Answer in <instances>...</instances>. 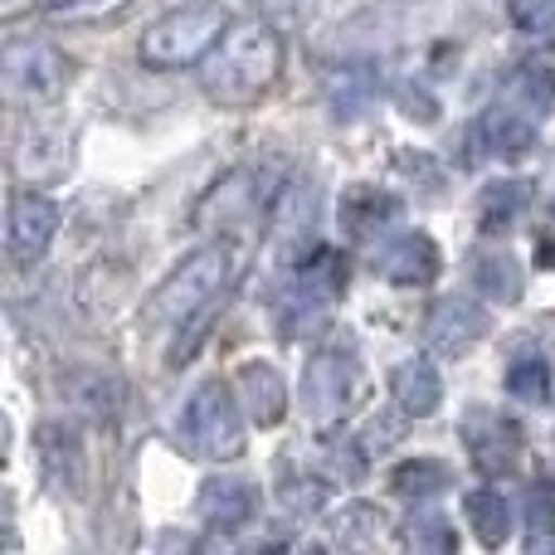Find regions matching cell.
<instances>
[{"mask_svg": "<svg viewBox=\"0 0 555 555\" xmlns=\"http://www.w3.org/2000/svg\"><path fill=\"white\" fill-rule=\"evenodd\" d=\"M463 443H468V459L482 478H507L521 463V424L507 420L498 410H468L463 414Z\"/></svg>", "mask_w": 555, "mask_h": 555, "instance_id": "5b68a950", "label": "cell"}, {"mask_svg": "<svg viewBox=\"0 0 555 555\" xmlns=\"http://www.w3.org/2000/svg\"><path fill=\"white\" fill-rule=\"evenodd\" d=\"M463 512H468V527L482 546H502L512 537V502L498 488H473Z\"/></svg>", "mask_w": 555, "mask_h": 555, "instance_id": "e0dca14e", "label": "cell"}, {"mask_svg": "<svg viewBox=\"0 0 555 555\" xmlns=\"http://www.w3.org/2000/svg\"><path fill=\"white\" fill-rule=\"evenodd\" d=\"M39 453H44V468H49V482H54V488H68V482L78 478V449L68 443V434L44 429Z\"/></svg>", "mask_w": 555, "mask_h": 555, "instance_id": "d4e9b609", "label": "cell"}, {"mask_svg": "<svg viewBox=\"0 0 555 555\" xmlns=\"http://www.w3.org/2000/svg\"><path fill=\"white\" fill-rule=\"evenodd\" d=\"M375 269H380V278L385 283H395V287H424V283L439 278L443 254H439V244H434L429 234L410 230V234H400V240L385 244V254L375 259Z\"/></svg>", "mask_w": 555, "mask_h": 555, "instance_id": "30bf717a", "label": "cell"}, {"mask_svg": "<svg viewBox=\"0 0 555 555\" xmlns=\"http://www.w3.org/2000/svg\"><path fill=\"white\" fill-rule=\"evenodd\" d=\"M326 98H332L336 117H361L365 107L380 98V74H375L371 64H351V68H341V74H332Z\"/></svg>", "mask_w": 555, "mask_h": 555, "instance_id": "ac0fdd59", "label": "cell"}, {"mask_svg": "<svg viewBox=\"0 0 555 555\" xmlns=\"http://www.w3.org/2000/svg\"><path fill=\"white\" fill-rule=\"evenodd\" d=\"M283 74V39L269 25H234L220 49L205 59V93L224 107H244L263 98Z\"/></svg>", "mask_w": 555, "mask_h": 555, "instance_id": "6da1fadb", "label": "cell"}, {"mask_svg": "<svg viewBox=\"0 0 555 555\" xmlns=\"http://www.w3.org/2000/svg\"><path fill=\"white\" fill-rule=\"evenodd\" d=\"M527 527H531V546L541 541V531L551 537L555 527V478H541L527 488Z\"/></svg>", "mask_w": 555, "mask_h": 555, "instance_id": "f1b7e54d", "label": "cell"}, {"mask_svg": "<svg viewBox=\"0 0 555 555\" xmlns=\"http://www.w3.org/2000/svg\"><path fill=\"white\" fill-rule=\"evenodd\" d=\"M230 283V249L210 244V249H195L191 259H181L171 269L156 297L146 302V322L152 326H185L191 317H201L205 307L220 297V287Z\"/></svg>", "mask_w": 555, "mask_h": 555, "instance_id": "7a4b0ae2", "label": "cell"}, {"mask_svg": "<svg viewBox=\"0 0 555 555\" xmlns=\"http://www.w3.org/2000/svg\"><path fill=\"white\" fill-rule=\"evenodd\" d=\"M551 385H555V375H551V365L541 361V356H531V361H517V365L507 371V390H512V400L546 404V400H551Z\"/></svg>", "mask_w": 555, "mask_h": 555, "instance_id": "cb8c5ba5", "label": "cell"}, {"mask_svg": "<svg viewBox=\"0 0 555 555\" xmlns=\"http://www.w3.org/2000/svg\"><path fill=\"white\" fill-rule=\"evenodd\" d=\"M400 210L404 205L390 191H380V185H351L341 195V230L351 244H371L400 220Z\"/></svg>", "mask_w": 555, "mask_h": 555, "instance_id": "7c38bea8", "label": "cell"}, {"mask_svg": "<svg viewBox=\"0 0 555 555\" xmlns=\"http://www.w3.org/2000/svg\"><path fill=\"white\" fill-rule=\"evenodd\" d=\"M234 385H240V400H244V410H249L254 424H263V429L283 424V414H287V385H283V375H278V365L249 361Z\"/></svg>", "mask_w": 555, "mask_h": 555, "instance_id": "9a60e30c", "label": "cell"}, {"mask_svg": "<svg viewBox=\"0 0 555 555\" xmlns=\"http://www.w3.org/2000/svg\"><path fill=\"white\" fill-rule=\"evenodd\" d=\"M507 88H512V93H507L512 103L527 107L531 117H541V113H551V107H555V74L546 64H521L517 74H512Z\"/></svg>", "mask_w": 555, "mask_h": 555, "instance_id": "603a6c76", "label": "cell"}, {"mask_svg": "<svg viewBox=\"0 0 555 555\" xmlns=\"http://www.w3.org/2000/svg\"><path fill=\"white\" fill-rule=\"evenodd\" d=\"M5 230H10V259L35 263L59 234V205L49 201V195L20 191L15 201H10V224Z\"/></svg>", "mask_w": 555, "mask_h": 555, "instance_id": "9c48e42d", "label": "cell"}, {"mask_svg": "<svg viewBox=\"0 0 555 555\" xmlns=\"http://www.w3.org/2000/svg\"><path fill=\"white\" fill-rule=\"evenodd\" d=\"M478 137L482 146H488L492 156H521L537 146V127H531V113L527 107H517L507 98V103L488 107V113L478 117Z\"/></svg>", "mask_w": 555, "mask_h": 555, "instance_id": "2e32d148", "label": "cell"}, {"mask_svg": "<svg viewBox=\"0 0 555 555\" xmlns=\"http://www.w3.org/2000/svg\"><path fill=\"white\" fill-rule=\"evenodd\" d=\"M512 25L531 39H546L555 44V0H507Z\"/></svg>", "mask_w": 555, "mask_h": 555, "instance_id": "484cf974", "label": "cell"}, {"mask_svg": "<svg viewBox=\"0 0 555 555\" xmlns=\"http://www.w3.org/2000/svg\"><path fill=\"white\" fill-rule=\"evenodd\" d=\"M230 35V10L215 0H195V5L171 10L142 35V64L152 68H185L205 59L220 39Z\"/></svg>", "mask_w": 555, "mask_h": 555, "instance_id": "3957f363", "label": "cell"}, {"mask_svg": "<svg viewBox=\"0 0 555 555\" xmlns=\"http://www.w3.org/2000/svg\"><path fill=\"white\" fill-rule=\"evenodd\" d=\"M385 537V517L371 502H351L346 512L332 517V541L336 546H375Z\"/></svg>", "mask_w": 555, "mask_h": 555, "instance_id": "7402d4cb", "label": "cell"}, {"mask_svg": "<svg viewBox=\"0 0 555 555\" xmlns=\"http://www.w3.org/2000/svg\"><path fill=\"white\" fill-rule=\"evenodd\" d=\"M400 162H404L400 171H404V176H414V181H420L424 191H434V195L443 191V176L434 171V156H420V152H400Z\"/></svg>", "mask_w": 555, "mask_h": 555, "instance_id": "f546056e", "label": "cell"}, {"mask_svg": "<svg viewBox=\"0 0 555 555\" xmlns=\"http://www.w3.org/2000/svg\"><path fill=\"white\" fill-rule=\"evenodd\" d=\"M332 468L341 473L346 482H361V473H365V453L356 449V443H332Z\"/></svg>", "mask_w": 555, "mask_h": 555, "instance_id": "4dcf8cb0", "label": "cell"}, {"mask_svg": "<svg viewBox=\"0 0 555 555\" xmlns=\"http://www.w3.org/2000/svg\"><path fill=\"white\" fill-rule=\"evenodd\" d=\"M278 502H283V512L293 521H307L312 512L326 507V488L322 482H312V478H287L283 488H278Z\"/></svg>", "mask_w": 555, "mask_h": 555, "instance_id": "4316f807", "label": "cell"}, {"mask_svg": "<svg viewBox=\"0 0 555 555\" xmlns=\"http://www.w3.org/2000/svg\"><path fill=\"white\" fill-rule=\"evenodd\" d=\"M356 380H361L356 351L332 346V351L312 356V361H307V375H302L307 414H312V420H322V424L336 420V414H346V404H351V395H356Z\"/></svg>", "mask_w": 555, "mask_h": 555, "instance_id": "52a82bcc", "label": "cell"}, {"mask_svg": "<svg viewBox=\"0 0 555 555\" xmlns=\"http://www.w3.org/2000/svg\"><path fill=\"white\" fill-rule=\"evenodd\" d=\"M263 201H269V176L263 171H230L205 191L201 210H195V224H201V230H215L220 220H240L244 210H254V205H263Z\"/></svg>", "mask_w": 555, "mask_h": 555, "instance_id": "8fae6325", "label": "cell"}, {"mask_svg": "<svg viewBox=\"0 0 555 555\" xmlns=\"http://www.w3.org/2000/svg\"><path fill=\"white\" fill-rule=\"evenodd\" d=\"M537 259H541V263H546V269H555V240H541Z\"/></svg>", "mask_w": 555, "mask_h": 555, "instance_id": "d6a6232c", "label": "cell"}, {"mask_svg": "<svg viewBox=\"0 0 555 555\" xmlns=\"http://www.w3.org/2000/svg\"><path fill=\"white\" fill-rule=\"evenodd\" d=\"M449 482H453V473H449V463H439V459H410L390 473V488L400 492V498H439Z\"/></svg>", "mask_w": 555, "mask_h": 555, "instance_id": "44dd1931", "label": "cell"}, {"mask_svg": "<svg viewBox=\"0 0 555 555\" xmlns=\"http://www.w3.org/2000/svg\"><path fill=\"white\" fill-rule=\"evenodd\" d=\"M488 312L473 297H439L424 312V341L434 356H463L468 346H478L488 336Z\"/></svg>", "mask_w": 555, "mask_h": 555, "instance_id": "ba28073f", "label": "cell"}, {"mask_svg": "<svg viewBox=\"0 0 555 555\" xmlns=\"http://www.w3.org/2000/svg\"><path fill=\"white\" fill-rule=\"evenodd\" d=\"M195 512H201V521L210 531H240L259 512V492L244 478H210L201 488V498H195Z\"/></svg>", "mask_w": 555, "mask_h": 555, "instance_id": "4fadbf2b", "label": "cell"}, {"mask_svg": "<svg viewBox=\"0 0 555 555\" xmlns=\"http://www.w3.org/2000/svg\"><path fill=\"white\" fill-rule=\"evenodd\" d=\"M527 201H531V185L527 181H492V185H482V195H478V224L488 234H502L507 224L521 220Z\"/></svg>", "mask_w": 555, "mask_h": 555, "instance_id": "d6986e66", "label": "cell"}, {"mask_svg": "<svg viewBox=\"0 0 555 555\" xmlns=\"http://www.w3.org/2000/svg\"><path fill=\"white\" fill-rule=\"evenodd\" d=\"M390 395H395V410L410 414V420H424L443 404V375L434 361L414 356V361H400L390 371Z\"/></svg>", "mask_w": 555, "mask_h": 555, "instance_id": "5bb4252c", "label": "cell"}, {"mask_svg": "<svg viewBox=\"0 0 555 555\" xmlns=\"http://www.w3.org/2000/svg\"><path fill=\"white\" fill-rule=\"evenodd\" d=\"M404 546L410 551H453L459 541H453V531L443 527V517H410L404 521Z\"/></svg>", "mask_w": 555, "mask_h": 555, "instance_id": "83f0119b", "label": "cell"}, {"mask_svg": "<svg viewBox=\"0 0 555 555\" xmlns=\"http://www.w3.org/2000/svg\"><path fill=\"white\" fill-rule=\"evenodd\" d=\"M234 390L224 380H205L185 404V434H191L195 453L210 463H230L244 453V420Z\"/></svg>", "mask_w": 555, "mask_h": 555, "instance_id": "277c9868", "label": "cell"}, {"mask_svg": "<svg viewBox=\"0 0 555 555\" xmlns=\"http://www.w3.org/2000/svg\"><path fill=\"white\" fill-rule=\"evenodd\" d=\"M473 283L488 293L492 302H521V263L507 249H482L473 259Z\"/></svg>", "mask_w": 555, "mask_h": 555, "instance_id": "ffe728a7", "label": "cell"}, {"mask_svg": "<svg viewBox=\"0 0 555 555\" xmlns=\"http://www.w3.org/2000/svg\"><path fill=\"white\" fill-rule=\"evenodd\" d=\"M0 74H5V93L15 98V103H54L59 88H64V78H68V64H64L59 49L15 39V44L5 49Z\"/></svg>", "mask_w": 555, "mask_h": 555, "instance_id": "8992f818", "label": "cell"}, {"mask_svg": "<svg viewBox=\"0 0 555 555\" xmlns=\"http://www.w3.org/2000/svg\"><path fill=\"white\" fill-rule=\"evenodd\" d=\"M88 5H98V0H39L44 15H64V10H88Z\"/></svg>", "mask_w": 555, "mask_h": 555, "instance_id": "1f68e13d", "label": "cell"}]
</instances>
